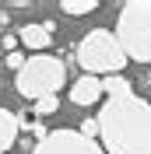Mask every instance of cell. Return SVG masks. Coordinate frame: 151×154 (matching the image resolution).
Instances as JSON below:
<instances>
[{
    "label": "cell",
    "instance_id": "cell-2",
    "mask_svg": "<svg viewBox=\"0 0 151 154\" xmlns=\"http://www.w3.org/2000/svg\"><path fill=\"white\" fill-rule=\"evenodd\" d=\"M63 84H67V67H63V60L53 56V53H32L14 70L18 95L32 98V102H39V98H46V95H56Z\"/></svg>",
    "mask_w": 151,
    "mask_h": 154
},
{
    "label": "cell",
    "instance_id": "cell-8",
    "mask_svg": "<svg viewBox=\"0 0 151 154\" xmlns=\"http://www.w3.org/2000/svg\"><path fill=\"white\" fill-rule=\"evenodd\" d=\"M18 133H21V130H18V119H14V112L0 105V154L11 151V147L18 144Z\"/></svg>",
    "mask_w": 151,
    "mask_h": 154
},
{
    "label": "cell",
    "instance_id": "cell-6",
    "mask_svg": "<svg viewBox=\"0 0 151 154\" xmlns=\"http://www.w3.org/2000/svg\"><path fill=\"white\" fill-rule=\"evenodd\" d=\"M18 38H21V46H28L32 53H46L49 42H53V21H42V25H21Z\"/></svg>",
    "mask_w": 151,
    "mask_h": 154
},
{
    "label": "cell",
    "instance_id": "cell-4",
    "mask_svg": "<svg viewBox=\"0 0 151 154\" xmlns=\"http://www.w3.org/2000/svg\"><path fill=\"white\" fill-rule=\"evenodd\" d=\"M77 63L88 77H113L127 67V56L109 28H92L77 42Z\"/></svg>",
    "mask_w": 151,
    "mask_h": 154
},
{
    "label": "cell",
    "instance_id": "cell-7",
    "mask_svg": "<svg viewBox=\"0 0 151 154\" xmlns=\"http://www.w3.org/2000/svg\"><path fill=\"white\" fill-rule=\"evenodd\" d=\"M102 98V84H98V77H77L74 84H70V102L74 105H95Z\"/></svg>",
    "mask_w": 151,
    "mask_h": 154
},
{
    "label": "cell",
    "instance_id": "cell-5",
    "mask_svg": "<svg viewBox=\"0 0 151 154\" xmlns=\"http://www.w3.org/2000/svg\"><path fill=\"white\" fill-rule=\"evenodd\" d=\"M32 154H102V147L88 137H81L77 130H49Z\"/></svg>",
    "mask_w": 151,
    "mask_h": 154
},
{
    "label": "cell",
    "instance_id": "cell-1",
    "mask_svg": "<svg viewBox=\"0 0 151 154\" xmlns=\"http://www.w3.org/2000/svg\"><path fill=\"white\" fill-rule=\"evenodd\" d=\"M105 95L102 112L95 116L102 154H151V102L133 95V84L123 74L98 77Z\"/></svg>",
    "mask_w": 151,
    "mask_h": 154
},
{
    "label": "cell",
    "instance_id": "cell-11",
    "mask_svg": "<svg viewBox=\"0 0 151 154\" xmlns=\"http://www.w3.org/2000/svg\"><path fill=\"white\" fill-rule=\"evenodd\" d=\"M4 63H7V67H14V70H18L21 63H25V56H21V53H7V60H4Z\"/></svg>",
    "mask_w": 151,
    "mask_h": 154
},
{
    "label": "cell",
    "instance_id": "cell-3",
    "mask_svg": "<svg viewBox=\"0 0 151 154\" xmlns=\"http://www.w3.org/2000/svg\"><path fill=\"white\" fill-rule=\"evenodd\" d=\"M116 42L127 63H151V0H130L116 14Z\"/></svg>",
    "mask_w": 151,
    "mask_h": 154
},
{
    "label": "cell",
    "instance_id": "cell-10",
    "mask_svg": "<svg viewBox=\"0 0 151 154\" xmlns=\"http://www.w3.org/2000/svg\"><path fill=\"white\" fill-rule=\"evenodd\" d=\"M56 109H60V95H46L39 102H32V116H53Z\"/></svg>",
    "mask_w": 151,
    "mask_h": 154
},
{
    "label": "cell",
    "instance_id": "cell-9",
    "mask_svg": "<svg viewBox=\"0 0 151 154\" xmlns=\"http://www.w3.org/2000/svg\"><path fill=\"white\" fill-rule=\"evenodd\" d=\"M60 7H63V14H70V18H81V14H92V11L98 7V0H63Z\"/></svg>",
    "mask_w": 151,
    "mask_h": 154
}]
</instances>
